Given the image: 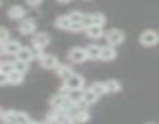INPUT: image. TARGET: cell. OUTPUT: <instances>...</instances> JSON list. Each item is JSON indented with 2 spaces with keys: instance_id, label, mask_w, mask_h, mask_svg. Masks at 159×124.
Segmentation results:
<instances>
[{
  "instance_id": "obj_1",
  "label": "cell",
  "mask_w": 159,
  "mask_h": 124,
  "mask_svg": "<svg viewBox=\"0 0 159 124\" xmlns=\"http://www.w3.org/2000/svg\"><path fill=\"white\" fill-rule=\"evenodd\" d=\"M84 85H85L84 76L74 73L71 78H68L66 81H63V85H62L60 93H66L68 90H79V88H84Z\"/></svg>"
},
{
  "instance_id": "obj_2",
  "label": "cell",
  "mask_w": 159,
  "mask_h": 124,
  "mask_svg": "<svg viewBox=\"0 0 159 124\" xmlns=\"http://www.w3.org/2000/svg\"><path fill=\"white\" fill-rule=\"evenodd\" d=\"M50 104L53 106V109H56V110H62V112H65V110H66L70 106H73L74 103H73L65 93H57V95L51 96Z\"/></svg>"
},
{
  "instance_id": "obj_3",
  "label": "cell",
  "mask_w": 159,
  "mask_h": 124,
  "mask_svg": "<svg viewBox=\"0 0 159 124\" xmlns=\"http://www.w3.org/2000/svg\"><path fill=\"white\" fill-rule=\"evenodd\" d=\"M105 39H107V42H108V45L117 47V45H120L125 41V34L119 28H111V30H108L105 33Z\"/></svg>"
},
{
  "instance_id": "obj_4",
  "label": "cell",
  "mask_w": 159,
  "mask_h": 124,
  "mask_svg": "<svg viewBox=\"0 0 159 124\" xmlns=\"http://www.w3.org/2000/svg\"><path fill=\"white\" fill-rule=\"evenodd\" d=\"M139 41L144 47H155L156 44H159V34L155 30H145L141 34Z\"/></svg>"
},
{
  "instance_id": "obj_5",
  "label": "cell",
  "mask_w": 159,
  "mask_h": 124,
  "mask_svg": "<svg viewBox=\"0 0 159 124\" xmlns=\"http://www.w3.org/2000/svg\"><path fill=\"white\" fill-rule=\"evenodd\" d=\"M68 59L73 62V64H84V62L88 59L87 56V48H82V47H74L70 50L68 53Z\"/></svg>"
},
{
  "instance_id": "obj_6",
  "label": "cell",
  "mask_w": 159,
  "mask_h": 124,
  "mask_svg": "<svg viewBox=\"0 0 159 124\" xmlns=\"http://www.w3.org/2000/svg\"><path fill=\"white\" fill-rule=\"evenodd\" d=\"M107 22V17L102 12H93V14H85L84 17V25L88 28L91 25H99V26H104Z\"/></svg>"
},
{
  "instance_id": "obj_7",
  "label": "cell",
  "mask_w": 159,
  "mask_h": 124,
  "mask_svg": "<svg viewBox=\"0 0 159 124\" xmlns=\"http://www.w3.org/2000/svg\"><path fill=\"white\" fill-rule=\"evenodd\" d=\"M37 25H36V20L33 19H23L19 25V33L23 34V36H28V34H33L36 31Z\"/></svg>"
},
{
  "instance_id": "obj_8",
  "label": "cell",
  "mask_w": 159,
  "mask_h": 124,
  "mask_svg": "<svg viewBox=\"0 0 159 124\" xmlns=\"http://www.w3.org/2000/svg\"><path fill=\"white\" fill-rule=\"evenodd\" d=\"M6 12H8V17H9L11 20H20V19H23L25 14H26V11H25V8H23L22 5H11Z\"/></svg>"
},
{
  "instance_id": "obj_9",
  "label": "cell",
  "mask_w": 159,
  "mask_h": 124,
  "mask_svg": "<svg viewBox=\"0 0 159 124\" xmlns=\"http://www.w3.org/2000/svg\"><path fill=\"white\" fill-rule=\"evenodd\" d=\"M51 42V37L48 33H36L33 37V47H39V48H45L48 47Z\"/></svg>"
},
{
  "instance_id": "obj_10",
  "label": "cell",
  "mask_w": 159,
  "mask_h": 124,
  "mask_svg": "<svg viewBox=\"0 0 159 124\" xmlns=\"http://www.w3.org/2000/svg\"><path fill=\"white\" fill-rule=\"evenodd\" d=\"M39 64H40V67L42 68H45V70H56L60 64H59V59L56 58V56H53V55H45L40 61H39Z\"/></svg>"
},
{
  "instance_id": "obj_11",
  "label": "cell",
  "mask_w": 159,
  "mask_h": 124,
  "mask_svg": "<svg viewBox=\"0 0 159 124\" xmlns=\"http://www.w3.org/2000/svg\"><path fill=\"white\" fill-rule=\"evenodd\" d=\"M22 50V45L19 41H8L6 44H3V51L6 55H11V56H17V53Z\"/></svg>"
},
{
  "instance_id": "obj_12",
  "label": "cell",
  "mask_w": 159,
  "mask_h": 124,
  "mask_svg": "<svg viewBox=\"0 0 159 124\" xmlns=\"http://www.w3.org/2000/svg\"><path fill=\"white\" fill-rule=\"evenodd\" d=\"M54 25H56V28H57V30L70 31V30H71V25H73V22H71L70 16L66 14V16H59V17L54 20Z\"/></svg>"
},
{
  "instance_id": "obj_13",
  "label": "cell",
  "mask_w": 159,
  "mask_h": 124,
  "mask_svg": "<svg viewBox=\"0 0 159 124\" xmlns=\"http://www.w3.org/2000/svg\"><path fill=\"white\" fill-rule=\"evenodd\" d=\"M85 33H87V36H88L90 39H99V37L105 36L104 26H99V25H91V26H88V28L85 30Z\"/></svg>"
},
{
  "instance_id": "obj_14",
  "label": "cell",
  "mask_w": 159,
  "mask_h": 124,
  "mask_svg": "<svg viewBox=\"0 0 159 124\" xmlns=\"http://www.w3.org/2000/svg\"><path fill=\"white\" fill-rule=\"evenodd\" d=\"M117 58V51L114 47L108 45V47H102V55H101V59L105 62H110V61H114Z\"/></svg>"
},
{
  "instance_id": "obj_15",
  "label": "cell",
  "mask_w": 159,
  "mask_h": 124,
  "mask_svg": "<svg viewBox=\"0 0 159 124\" xmlns=\"http://www.w3.org/2000/svg\"><path fill=\"white\" fill-rule=\"evenodd\" d=\"M56 73H57V76H59L60 79H63V81H66L68 78H71V76L74 74V71H73V68H71L70 65H59V67L56 68Z\"/></svg>"
},
{
  "instance_id": "obj_16",
  "label": "cell",
  "mask_w": 159,
  "mask_h": 124,
  "mask_svg": "<svg viewBox=\"0 0 159 124\" xmlns=\"http://www.w3.org/2000/svg\"><path fill=\"white\" fill-rule=\"evenodd\" d=\"M105 87H107V93H119L122 90V84L117 79H108V81H105Z\"/></svg>"
},
{
  "instance_id": "obj_17",
  "label": "cell",
  "mask_w": 159,
  "mask_h": 124,
  "mask_svg": "<svg viewBox=\"0 0 159 124\" xmlns=\"http://www.w3.org/2000/svg\"><path fill=\"white\" fill-rule=\"evenodd\" d=\"M101 55H102V47H99L96 44L87 47V56H88V59H101Z\"/></svg>"
},
{
  "instance_id": "obj_18",
  "label": "cell",
  "mask_w": 159,
  "mask_h": 124,
  "mask_svg": "<svg viewBox=\"0 0 159 124\" xmlns=\"http://www.w3.org/2000/svg\"><path fill=\"white\" fill-rule=\"evenodd\" d=\"M84 93H85V90H84V88H79V90H68L65 95H66L74 104H79V103L84 99Z\"/></svg>"
},
{
  "instance_id": "obj_19",
  "label": "cell",
  "mask_w": 159,
  "mask_h": 124,
  "mask_svg": "<svg viewBox=\"0 0 159 124\" xmlns=\"http://www.w3.org/2000/svg\"><path fill=\"white\" fill-rule=\"evenodd\" d=\"M98 99H99V96L91 90V88H88V90H85V93H84V104L85 106H93V104H96L98 103Z\"/></svg>"
},
{
  "instance_id": "obj_20",
  "label": "cell",
  "mask_w": 159,
  "mask_h": 124,
  "mask_svg": "<svg viewBox=\"0 0 159 124\" xmlns=\"http://www.w3.org/2000/svg\"><path fill=\"white\" fill-rule=\"evenodd\" d=\"M16 59H19V61H23V62L33 61V53H31V48H28V47H22V50L17 53Z\"/></svg>"
},
{
  "instance_id": "obj_21",
  "label": "cell",
  "mask_w": 159,
  "mask_h": 124,
  "mask_svg": "<svg viewBox=\"0 0 159 124\" xmlns=\"http://www.w3.org/2000/svg\"><path fill=\"white\" fill-rule=\"evenodd\" d=\"M23 79H25V76H23V73H20V71H12V73H9L8 74V82L9 84H22L23 82Z\"/></svg>"
},
{
  "instance_id": "obj_22",
  "label": "cell",
  "mask_w": 159,
  "mask_h": 124,
  "mask_svg": "<svg viewBox=\"0 0 159 124\" xmlns=\"http://www.w3.org/2000/svg\"><path fill=\"white\" fill-rule=\"evenodd\" d=\"M87 121H90V112L87 110V109H80L79 112H77V115H76V118H74V123H87Z\"/></svg>"
},
{
  "instance_id": "obj_23",
  "label": "cell",
  "mask_w": 159,
  "mask_h": 124,
  "mask_svg": "<svg viewBox=\"0 0 159 124\" xmlns=\"http://www.w3.org/2000/svg\"><path fill=\"white\" fill-rule=\"evenodd\" d=\"M90 88L98 95V96H102L107 93V87H105V82H93L90 85Z\"/></svg>"
},
{
  "instance_id": "obj_24",
  "label": "cell",
  "mask_w": 159,
  "mask_h": 124,
  "mask_svg": "<svg viewBox=\"0 0 159 124\" xmlns=\"http://www.w3.org/2000/svg\"><path fill=\"white\" fill-rule=\"evenodd\" d=\"M12 64H14V70H16V71H20V73H23V74L30 70V62H23V61L16 59Z\"/></svg>"
},
{
  "instance_id": "obj_25",
  "label": "cell",
  "mask_w": 159,
  "mask_h": 124,
  "mask_svg": "<svg viewBox=\"0 0 159 124\" xmlns=\"http://www.w3.org/2000/svg\"><path fill=\"white\" fill-rule=\"evenodd\" d=\"M30 123H31V120H30V117H28L26 113H23V112H17V115H16L14 123L12 124H30Z\"/></svg>"
},
{
  "instance_id": "obj_26",
  "label": "cell",
  "mask_w": 159,
  "mask_h": 124,
  "mask_svg": "<svg viewBox=\"0 0 159 124\" xmlns=\"http://www.w3.org/2000/svg\"><path fill=\"white\" fill-rule=\"evenodd\" d=\"M68 16H70V19H71L73 23H84V17H85L84 12H80V11H73V12H70Z\"/></svg>"
},
{
  "instance_id": "obj_27",
  "label": "cell",
  "mask_w": 159,
  "mask_h": 124,
  "mask_svg": "<svg viewBox=\"0 0 159 124\" xmlns=\"http://www.w3.org/2000/svg\"><path fill=\"white\" fill-rule=\"evenodd\" d=\"M0 71H3L5 74H9L14 71V64L12 62H0Z\"/></svg>"
},
{
  "instance_id": "obj_28",
  "label": "cell",
  "mask_w": 159,
  "mask_h": 124,
  "mask_svg": "<svg viewBox=\"0 0 159 124\" xmlns=\"http://www.w3.org/2000/svg\"><path fill=\"white\" fill-rule=\"evenodd\" d=\"M31 48V53H33V59H37L40 61L45 55H43V48H39V47H30Z\"/></svg>"
},
{
  "instance_id": "obj_29",
  "label": "cell",
  "mask_w": 159,
  "mask_h": 124,
  "mask_svg": "<svg viewBox=\"0 0 159 124\" xmlns=\"http://www.w3.org/2000/svg\"><path fill=\"white\" fill-rule=\"evenodd\" d=\"M8 41H9V30H8V28L0 26V45L6 44Z\"/></svg>"
},
{
  "instance_id": "obj_30",
  "label": "cell",
  "mask_w": 159,
  "mask_h": 124,
  "mask_svg": "<svg viewBox=\"0 0 159 124\" xmlns=\"http://www.w3.org/2000/svg\"><path fill=\"white\" fill-rule=\"evenodd\" d=\"M16 115H17L16 110H6L5 115H3V121H5V123H14Z\"/></svg>"
},
{
  "instance_id": "obj_31",
  "label": "cell",
  "mask_w": 159,
  "mask_h": 124,
  "mask_svg": "<svg viewBox=\"0 0 159 124\" xmlns=\"http://www.w3.org/2000/svg\"><path fill=\"white\" fill-rule=\"evenodd\" d=\"M84 30H87V26H85L84 23H73V25H71V30H70V31L79 33V31H84Z\"/></svg>"
},
{
  "instance_id": "obj_32",
  "label": "cell",
  "mask_w": 159,
  "mask_h": 124,
  "mask_svg": "<svg viewBox=\"0 0 159 124\" xmlns=\"http://www.w3.org/2000/svg\"><path fill=\"white\" fill-rule=\"evenodd\" d=\"M25 2H26V5H28V6H33V8H36V6H39V5H40L43 0H25Z\"/></svg>"
},
{
  "instance_id": "obj_33",
  "label": "cell",
  "mask_w": 159,
  "mask_h": 124,
  "mask_svg": "<svg viewBox=\"0 0 159 124\" xmlns=\"http://www.w3.org/2000/svg\"><path fill=\"white\" fill-rule=\"evenodd\" d=\"M5 84H9L8 82V74H5L3 71H0V85H5Z\"/></svg>"
},
{
  "instance_id": "obj_34",
  "label": "cell",
  "mask_w": 159,
  "mask_h": 124,
  "mask_svg": "<svg viewBox=\"0 0 159 124\" xmlns=\"http://www.w3.org/2000/svg\"><path fill=\"white\" fill-rule=\"evenodd\" d=\"M3 115H5V110H3V109H2V107H0V120H2V118H3Z\"/></svg>"
},
{
  "instance_id": "obj_35",
  "label": "cell",
  "mask_w": 159,
  "mask_h": 124,
  "mask_svg": "<svg viewBox=\"0 0 159 124\" xmlns=\"http://www.w3.org/2000/svg\"><path fill=\"white\" fill-rule=\"evenodd\" d=\"M57 2H59V3H70L71 0H57Z\"/></svg>"
},
{
  "instance_id": "obj_36",
  "label": "cell",
  "mask_w": 159,
  "mask_h": 124,
  "mask_svg": "<svg viewBox=\"0 0 159 124\" xmlns=\"http://www.w3.org/2000/svg\"><path fill=\"white\" fill-rule=\"evenodd\" d=\"M30 124H45V123H39V121H31Z\"/></svg>"
},
{
  "instance_id": "obj_37",
  "label": "cell",
  "mask_w": 159,
  "mask_h": 124,
  "mask_svg": "<svg viewBox=\"0 0 159 124\" xmlns=\"http://www.w3.org/2000/svg\"><path fill=\"white\" fill-rule=\"evenodd\" d=\"M148 124H152V123H148Z\"/></svg>"
}]
</instances>
